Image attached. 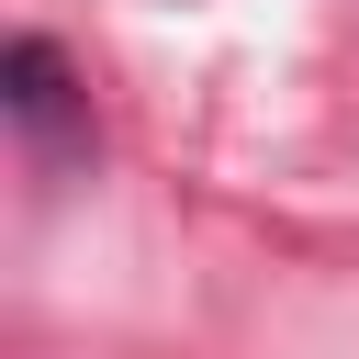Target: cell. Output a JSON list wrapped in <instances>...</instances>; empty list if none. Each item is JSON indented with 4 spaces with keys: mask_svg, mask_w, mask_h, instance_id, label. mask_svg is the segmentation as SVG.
Listing matches in <instances>:
<instances>
[{
    "mask_svg": "<svg viewBox=\"0 0 359 359\" xmlns=\"http://www.w3.org/2000/svg\"><path fill=\"white\" fill-rule=\"evenodd\" d=\"M0 90H11L22 135H45V146H67V135H79V112H67V67H56V45H45V34H22V45L0 56Z\"/></svg>",
    "mask_w": 359,
    "mask_h": 359,
    "instance_id": "6da1fadb",
    "label": "cell"
}]
</instances>
